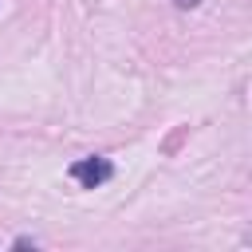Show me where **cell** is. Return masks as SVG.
I'll use <instances>...</instances> for the list:
<instances>
[{
    "mask_svg": "<svg viewBox=\"0 0 252 252\" xmlns=\"http://www.w3.org/2000/svg\"><path fill=\"white\" fill-rule=\"evenodd\" d=\"M71 177H75V181H83L87 189H94V185H102V181L110 177V161H102V158L75 161V165H71Z\"/></svg>",
    "mask_w": 252,
    "mask_h": 252,
    "instance_id": "obj_1",
    "label": "cell"
},
{
    "mask_svg": "<svg viewBox=\"0 0 252 252\" xmlns=\"http://www.w3.org/2000/svg\"><path fill=\"white\" fill-rule=\"evenodd\" d=\"M177 4H181V8H193V4H197V0H177Z\"/></svg>",
    "mask_w": 252,
    "mask_h": 252,
    "instance_id": "obj_2",
    "label": "cell"
}]
</instances>
